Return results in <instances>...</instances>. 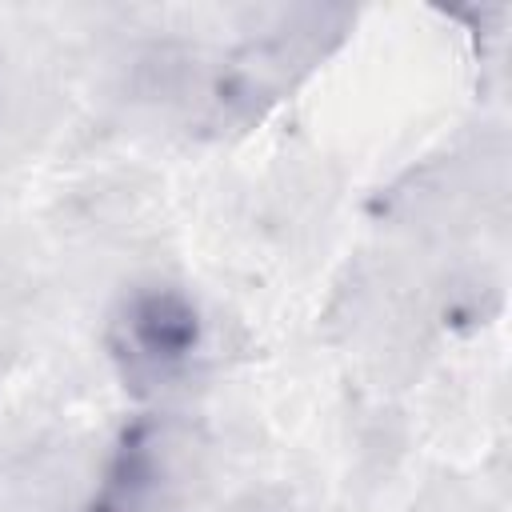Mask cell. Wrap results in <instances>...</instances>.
Masks as SVG:
<instances>
[{
  "label": "cell",
  "instance_id": "obj_1",
  "mask_svg": "<svg viewBox=\"0 0 512 512\" xmlns=\"http://www.w3.org/2000/svg\"><path fill=\"white\" fill-rule=\"evenodd\" d=\"M348 24L344 8H280L272 20L236 48L220 72L204 76L200 120L208 128H240L260 120L280 96H288L340 40Z\"/></svg>",
  "mask_w": 512,
  "mask_h": 512
},
{
  "label": "cell",
  "instance_id": "obj_2",
  "mask_svg": "<svg viewBox=\"0 0 512 512\" xmlns=\"http://www.w3.org/2000/svg\"><path fill=\"white\" fill-rule=\"evenodd\" d=\"M112 344L132 380L156 384L188 360V352L196 344V312L184 296H176L168 288L140 292L116 316Z\"/></svg>",
  "mask_w": 512,
  "mask_h": 512
},
{
  "label": "cell",
  "instance_id": "obj_4",
  "mask_svg": "<svg viewBox=\"0 0 512 512\" xmlns=\"http://www.w3.org/2000/svg\"><path fill=\"white\" fill-rule=\"evenodd\" d=\"M240 512H288V508H280V504L272 508V504H264V500H252V504H248V508H240Z\"/></svg>",
  "mask_w": 512,
  "mask_h": 512
},
{
  "label": "cell",
  "instance_id": "obj_3",
  "mask_svg": "<svg viewBox=\"0 0 512 512\" xmlns=\"http://www.w3.org/2000/svg\"><path fill=\"white\" fill-rule=\"evenodd\" d=\"M128 88L144 104H184V100H196L200 88H204L200 56L188 44H176V40L148 44V48H140L132 56Z\"/></svg>",
  "mask_w": 512,
  "mask_h": 512
}]
</instances>
